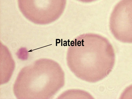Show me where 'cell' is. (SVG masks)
Returning <instances> with one entry per match:
<instances>
[{
  "label": "cell",
  "instance_id": "obj_1",
  "mask_svg": "<svg viewBox=\"0 0 132 99\" xmlns=\"http://www.w3.org/2000/svg\"><path fill=\"white\" fill-rule=\"evenodd\" d=\"M67 60L69 68L77 78L94 83L102 80L112 72L115 64V52L106 38L87 33L72 41Z\"/></svg>",
  "mask_w": 132,
  "mask_h": 99
},
{
  "label": "cell",
  "instance_id": "obj_4",
  "mask_svg": "<svg viewBox=\"0 0 132 99\" xmlns=\"http://www.w3.org/2000/svg\"><path fill=\"white\" fill-rule=\"evenodd\" d=\"M109 26L116 40L132 43V0H121L115 5L110 16Z\"/></svg>",
  "mask_w": 132,
  "mask_h": 99
},
{
  "label": "cell",
  "instance_id": "obj_3",
  "mask_svg": "<svg viewBox=\"0 0 132 99\" xmlns=\"http://www.w3.org/2000/svg\"><path fill=\"white\" fill-rule=\"evenodd\" d=\"M20 11L34 24H51L61 16L67 0H17Z\"/></svg>",
  "mask_w": 132,
  "mask_h": 99
},
{
  "label": "cell",
  "instance_id": "obj_2",
  "mask_svg": "<svg viewBox=\"0 0 132 99\" xmlns=\"http://www.w3.org/2000/svg\"><path fill=\"white\" fill-rule=\"evenodd\" d=\"M65 83V73L60 64L51 59H41L22 69L13 91L17 99H52Z\"/></svg>",
  "mask_w": 132,
  "mask_h": 99
},
{
  "label": "cell",
  "instance_id": "obj_6",
  "mask_svg": "<svg viewBox=\"0 0 132 99\" xmlns=\"http://www.w3.org/2000/svg\"><path fill=\"white\" fill-rule=\"evenodd\" d=\"M80 2L84 3H90L94 2L98 0H76Z\"/></svg>",
  "mask_w": 132,
  "mask_h": 99
},
{
  "label": "cell",
  "instance_id": "obj_5",
  "mask_svg": "<svg viewBox=\"0 0 132 99\" xmlns=\"http://www.w3.org/2000/svg\"><path fill=\"white\" fill-rule=\"evenodd\" d=\"M121 98H132V85L127 88L122 94Z\"/></svg>",
  "mask_w": 132,
  "mask_h": 99
}]
</instances>
